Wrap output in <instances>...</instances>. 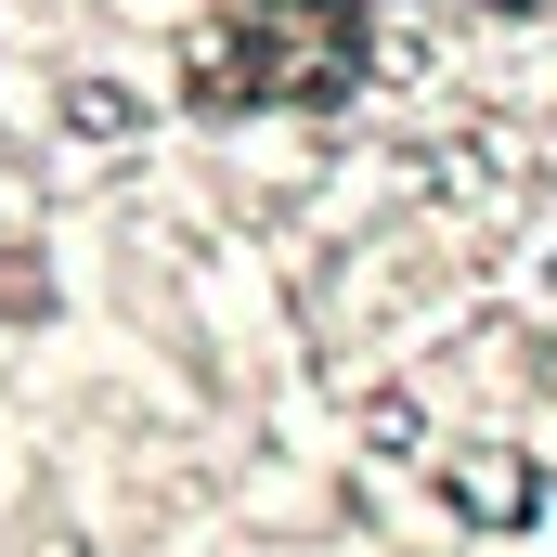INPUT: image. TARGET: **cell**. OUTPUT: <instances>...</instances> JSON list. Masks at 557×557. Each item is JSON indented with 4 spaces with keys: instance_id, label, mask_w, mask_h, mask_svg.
Masks as SVG:
<instances>
[{
    "instance_id": "obj_4",
    "label": "cell",
    "mask_w": 557,
    "mask_h": 557,
    "mask_svg": "<svg viewBox=\"0 0 557 557\" xmlns=\"http://www.w3.org/2000/svg\"><path fill=\"white\" fill-rule=\"evenodd\" d=\"M480 13H506V26H557V0H480Z\"/></svg>"
},
{
    "instance_id": "obj_2",
    "label": "cell",
    "mask_w": 557,
    "mask_h": 557,
    "mask_svg": "<svg viewBox=\"0 0 557 557\" xmlns=\"http://www.w3.org/2000/svg\"><path fill=\"white\" fill-rule=\"evenodd\" d=\"M428 480H441V506L467 519V532H532L557 493V467L532 454V441H493V428H467V441H441L428 454Z\"/></svg>"
},
{
    "instance_id": "obj_3",
    "label": "cell",
    "mask_w": 557,
    "mask_h": 557,
    "mask_svg": "<svg viewBox=\"0 0 557 557\" xmlns=\"http://www.w3.org/2000/svg\"><path fill=\"white\" fill-rule=\"evenodd\" d=\"M65 131H78V143H131L143 104L117 91V78H65Z\"/></svg>"
},
{
    "instance_id": "obj_1",
    "label": "cell",
    "mask_w": 557,
    "mask_h": 557,
    "mask_svg": "<svg viewBox=\"0 0 557 557\" xmlns=\"http://www.w3.org/2000/svg\"><path fill=\"white\" fill-rule=\"evenodd\" d=\"M376 78V13L363 0H234L182 39V91L208 117H260V104H350Z\"/></svg>"
}]
</instances>
